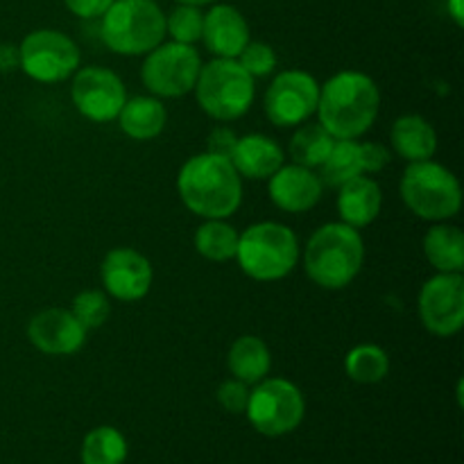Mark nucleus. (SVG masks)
I'll return each instance as SVG.
<instances>
[{
    "instance_id": "obj_28",
    "label": "nucleus",
    "mask_w": 464,
    "mask_h": 464,
    "mask_svg": "<svg viewBox=\"0 0 464 464\" xmlns=\"http://www.w3.org/2000/svg\"><path fill=\"white\" fill-rule=\"evenodd\" d=\"M344 372L352 381L362 385H374L388 376L390 358L376 344H358L344 358Z\"/></svg>"
},
{
    "instance_id": "obj_4",
    "label": "nucleus",
    "mask_w": 464,
    "mask_h": 464,
    "mask_svg": "<svg viewBox=\"0 0 464 464\" xmlns=\"http://www.w3.org/2000/svg\"><path fill=\"white\" fill-rule=\"evenodd\" d=\"M236 261L254 281L285 279L299 263V240L281 222H256L238 234Z\"/></svg>"
},
{
    "instance_id": "obj_8",
    "label": "nucleus",
    "mask_w": 464,
    "mask_h": 464,
    "mask_svg": "<svg viewBox=\"0 0 464 464\" xmlns=\"http://www.w3.org/2000/svg\"><path fill=\"white\" fill-rule=\"evenodd\" d=\"M249 424L267 438L293 433L304 420L306 401L293 381L288 379H263L249 392L247 401Z\"/></svg>"
},
{
    "instance_id": "obj_9",
    "label": "nucleus",
    "mask_w": 464,
    "mask_h": 464,
    "mask_svg": "<svg viewBox=\"0 0 464 464\" xmlns=\"http://www.w3.org/2000/svg\"><path fill=\"white\" fill-rule=\"evenodd\" d=\"M80 48L59 30H34L18 45V68L41 84H59L77 72Z\"/></svg>"
},
{
    "instance_id": "obj_7",
    "label": "nucleus",
    "mask_w": 464,
    "mask_h": 464,
    "mask_svg": "<svg viewBox=\"0 0 464 464\" xmlns=\"http://www.w3.org/2000/svg\"><path fill=\"white\" fill-rule=\"evenodd\" d=\"M193 91L202 111L220 122L243 118L256 95L254 77L236 59L220 57L202 63Z\"/></svg>"
},
{
    "instance_id": "obj_33",
    "label": "nucleus",
    "mask_w": 464,
    "mask_h": 464,
    "mask_svg": "<svg viewBox=\"0 0 464 464\" xmlns=\"http://www.w3.org/2000/svg\"><path fill=\"white\" fill-rule=\"evenodd\" d=\"M362 172L365 175H376L390 163V150L383 143H361Z\"/></svg>"
},
{
    "instance_id": "obj_1",
    "label": "nucleus",
    "mask_w": 464,
    "mask_h": 464,
    "mask_svg": "<svg viewBox=\"0 0 464 464\" xmlns=\"http://www.w3.org/2000/svg\"><path fill=\"white\" fill-rule=\"evenodd\" d=\"M177 190L184 207L204 220H225L243 202V179L234 163L211 152L195 154L181 166Z\"/></svg>"
},
{
    "instance_id": "obj_2",
    "label": "nucleus",
    "mask_w": 464,
    "mask_h": 464,
    "mask_svg": "<svg viewBox=\"0 0 464 464\" xmlns=\"http://www.w3.org/2000/svg\"><path fill=\"white\" fill-rule=\"evenodd\" d=\"M381 109L376 82L361 71H340L320 86L317 116L334 139H358L374 125Z\"/></svg>"
},
{
    "instance_id": "obj_25",
    "label": "nucleus",
    "mask_w": 464,
    "mask_h": 464,
    "mask_svg": "<svg viewBox=\"0 0 464 464\" xmlns=\"http://www.w3.org/2000/svg\"><path fill=\"white\" fill-rule=\"evenodd\" d=\"M195 249L199 256L213 263H225L236 258L238 249V231L225 220H207L195 231Z\"/></svg>"
},
{
    "instance_id": "obj_15",
    "label": "nucleus",
    "mask_w": 464,
    "mask_h": 464,
    "mask_svg": "<svg viewBox=\"0 0 464 464\" xmlns=\"http://www.w3.org/2000/svg\"><path fill=\"white\" fill-rule=\"evenodd\" d=\"M27 338L48 356H72L86 343V329L66 308H45L27 324Z\"/></svg>"
},
{
    "instance_id": "obj_34",
    "label": "nucleus",
    "mask_w": 464,
    "mask_h": 464,
    "mask_svg": "<svg viewBox=\"0 0 464 464\" xmlns=\"http://www.w3.org/2000/svg\"><path fill=\"white\" fill-rule=\"evenodd\" d=\"M236 140H238V136H236L234 130H229V127H216V130L208 134L207 152L231 159V152H234L236 148Z\"/></svg>"
},
{
    "instance_id": "obj_24",
    "label": "nucleus",
    "mask_w": 464,
    "mask_h": 464,
    "mask_svg": "<svg viewBox=\"0 0 464 464\" xmlns=\"http://www.w3.org/2000/svg\"><path fill=\"white\" fill-rule=\"evenodd\" d=\"M322 184L331 188H340L343 184L352 181L353 177L365 175L362 172L361 143L356 139H335L329 157L322 163Z\"/></svg>"
},
{
    "instance_id": "obj_10",
    "label": "nucleus",
    "mask_w": 464,
    "mask_h": 464,
    "mask_svg": "<svg viewBox=\"0 0 464 464\" xmlns=\"http://www.w3.org/2000/svg\"><path fill=\"white\" fill-rule=\"evenodd\" d=\"M199 68L202 59L193 45L170 41L145 54L140 80L154 98H181L195 89Z\"/></svg>"
},
{
    "instance_id": "obj_12",
    "label": "nucleus",
    "mask_w": 464,
    "mask_h": 464,
    "mask_svg": "<svg viewBox=\"0 0 464 464\" xmlns=\"http://www.w3.org/2000/svg\"><path fill=\"white\" fill-rule=\"evenodd\" d=\"M320 84L306 71H284L266 91V116L276 127H299L317 111Z\"/></svg>"
},
{
    "instance_id": "obj_32",
    "label": "nucleus",
    "mask_w": 464,
    "mask_h": 464,
    "mask_svg": "<svg viewBox=\"0 0 464 464\" xmlns=\"http://www.w3.org/2000/svg\"><path fill=\"white\" fill-rule=\"evenodd\" d=\"M216 397H218V403H220L227 412H231V415H240V412L247 411L249 388L247 383H243V381L227 379L220 383Z\"/></svg>"
},
{
    "instance_id": "obj_6",
    "label": "nucleus",
    "mask_w": 464,
    "mask_h": 464,
    "mask_svg": "<svg viewBox=\"0 0 464 464\" xmlns=\"http://www.w3.org/2000/svg\"><path fill=\"white\" fill-rule=\"evenodd\" d=\"M399 190H401L403 204L421 220L447 222L460 213V181L449 168L430 159L408 163Z\"/></svg>"
},
{
    "instance_id": "obj_11",
    "label": "nucleus",
    "mask_w": 464,
    "mask_h": 464,
    "mask_svg": "<svg viewBox=\"0 0 464 464\" xmlns=\"http://www.w3.org/2000/svg\"><path fill=\"white\" fill-rule=\"evenodd\" d=\"M420 320L426 331L451 338L464 326V276L462 272H438L420 290Z\"/></svg>"
},
{
    "instance_id": "obj_21",
    "label": "nucleus",
    "mask_w": 464,
    "mask_h": 464,
    "mask_svg": "<svg viewBox=\"0 0 464 464\" xmlns=\"http://www.w3.org/2000/svg\"><path fill=\"white\" fill-rule=\"evenodd\" d=\"M116 121L122 134L130 136L131 140H152L166 127L168 111L161 100L154 95H136L127 98Z\"/></svg>"
},
{
    "instance_id": "obj_19",
    "label": "nucleus",
    "mask_w": 464,
    "mask_h": 464,
    "mask_svg": "<svg viewBox=\"0 0 464 464\" xmlns=\"http://www.w3.org/2000/svg\"><path fill=\"white\" fill-rule=\"evenodd\" d=\"M381 207H383V190L372 177H353L352 181L340 186L338 213L344 225L362 229L379 218Z\"/></svg>"
},
{
    "instance_id": "obj_36",
    "label": "nucleus",
    "mask_w": 464,
    "mask_h": 464,
    "mask_svg": "<svg viewBox=\"0 0 464 464\" xmlns=\"http://www.w3.org/2000/svg\"><path fill=\"white\" fill-rule=\"evenodd\" d=\"M18 66V48L9 44H0V72L14 71Z\"/></svg>"
},
{
    "instance_id": "obj_14",
    "label": "nucleus",
    "mask_w": 464,
    "mask_h": 464,
    "mask_svg": "<svg viewBox=\"0 0 464 464\" xmlns=\"http://www.w3.org/2000/svg\"><path fill=\"white\" fill-rule=\"evenodd\" d=\"M104 290L118 302H139L152 288L154 272L148 258L131 247H116L100 266Z\"/></svg>"
},
{
    "instance_id": "obj_18",
    "label": "nucleus",
    "mask_w": 464,
    "mask_h": 464,
    "mask_svg": "<svg viewBox=\"0 0 464 464\" xmlns=\"http://www.w3.org/2000/svg\"><path fill=\"white\" fill-rule=\"evenodd\" d=\"M231 163L240 179H270L284 166V150L275 139L266 134H247L236 140Z\"/></svg>"
},
{
    "instance_id": "obj_16",
    "label": "nucleus",
    "mask_w": 464,
    "mask_h": 464,
    "mask_svg": "<svg viewBox=\"0 0 464 464\" xmlns=\"http://www.w3.org/2000/svg\"><path fill=\"white\" fill-rule=\"evenodd\" d=\"M267 181H270L267 184L270 199L285 213L311 211L317 207L324 190L320 175H315L313 168H304L299 163L281 166Z\"/></svg>"
},
{
    "instance_id": "obj_37",
    "label": "nucleus",
    "mask_w": 464,
    "mask_h": 464,
    "mask_svg": "<svg viewBox=\"0 0 464 464\" xmlns=\"http://www.w3.org/2000/svg\"><path fill=\"white\" fill-rule=\"evenodd\" d=\"M447 12L458 27L464 25V0H447Z\"/></svg>"
},
{
    "instance_id": "obj_5",
    "label": "nucleus",
    "mask_w": 464,
    "mask_h": 464,
    "mask_svg": "<svg viewBox=\"0 0 464 464\" xmlns=\"http://www.w3.org/2000/svg\"><path fill=\"white\" fill-rule=\"evenodd\" d=\"M104 45L122 57L148 54L166 39V14L154 0H113L100 27Z\"/></svg>"
},
{
    "instance_id": "obj_20",
    "label": "nucleus",
    "mask_w": 464,
    "mask_h": 464,
    "mask_svg": "<svg viewBox=\"0 0 464 464\" xmlns=\"http://www.w3.org/2000/svg\"><path fill=\"white\" fill-rule=\"evenodd\" d=\"M390 140H392L394 152L406 159L408 163L433 159L435 150H438V134H435L433 125L420 113L399 116L390 131Z\"/></svg>"
},
{
    "instance_id": "obj_31",
    "label": "nucleus",
    "mask_w": 464,
    "mask_h": 464,
    "mask_svg": "<svg viewBox=\"0 0 464 464\" xmlns=\"http://www.w3.org/2000/svg\"><path fill=\"white\" fill-rule=\"evenodd\" d=\"M236 62L256 80V77H267L276 68V53L270 44L263 41H249L243 48V53L236 57Z\"/></svg>"
},
{
    "instance_id": "obj_22",
    "label": "nucleus",
    "mask_w": 464,
    "mask_h": 464,
    "mask_svg": "<svg viewBox=\"0 0 464 464\" xmlns=\"http://www.w3.org/2000/svg\"><path fill=\"white\" fill-rule=\"evenodd\" d=\"M227 365H229L234 379L243 381L247 385H256L258 381H263L270 374V349H267V344L258 335H240L229 347Z\"/></svg>"
},
{
    "instance_id": "obj_27",
    "label": "nucleus",
    "mask_w": 464,
    "mask_h": 464,
    "mask_svg": "<svg viewBox=\"0 0 464 464\" xmlns=\"http://www.w3.org/2000/svg\"><path fill=\"white\" fill-rule=\"evenodd\" d=\"M127 458V440L113 426H98L82 444V464H122Z\"/></svg>"
},
{
    "instance_id": "obj_13",
    "label": "nucleus",
    "mask_w": 464,
    "mask_h": 464,
    "mask_svg": "<svg viewBox=\"0 0 464 464\" xmlns=\"http://www.w3.org/2000/svg\"><path fill=\"white\" fill-rule=\"evenodd\" d=\"M71 98L80 116L91 122H111L127 102V91L121 77L102 66L77 68L72 75Z\"/></svg>"
},
{
    "instance_id": "obj_30",
    "label": "nucleus",
    "mask_w": 464,
    "mask_h": 464,
    "mask_svg": "<svg viewBox=\"0 0 464 464\" xmlns=\"http://www.w3.org/2000/svg\"><path fill=\"white\" fill-rule=\"evenodd\" d=\"M71 313L86 331H95L109 320V315H111V304H109L107 295L100 293V290H82L72 299Z\"/></svg>"
},
{
    "instance_id": "obj_35",
    "label": "nucleus",
    "mask_w": 464,
    "mask_h": 464,
    "mask_svg": "<svg viewBox=\"0 0 464 464\" xmlns=\"http://www.w3.org/2000/svg\"><path fill=\"white\" fill-rule=\"evenodd\" d=\"M113 0H63L68 12L75 14L77 18L84 21H93V18H102V14L111 7Z\"/></svg>"
},
{
    "instance_id": "obj_29",
    "label": "nucleus",
    "mask_w": 464,
    "mask_h": 464,
    "mask_svg": "<svg viewBox=\"0 0 464 464\" xmlns=\"http://www.w3.org/2000/svg\"><path fill=\"white\" fill-rule=\"evenodd\" d=\"M204 12L195 5H177L166 16V34L172 36L177 44L193 45L202 41Z\"/></svg>"
},
{
    "instance_id": "obj_3",
    "label": "nucleus",
    "mask_w": 464,
    "mask_h": 464,
    "mask_svg": "<svg viewBox=\"0 0 464 464\" xmlns=\"http://www.w3.org/2000/svg\"><path fill=\"white\" fill-rule=\"evenodd\" d=\"M365 263V243L358 229L344 222H329L308 238L304 270L324 290H343L352 284Z\"/></svg>"
},
{
    "instance_id": "obj_17",
    "label": "nucleus",
    "mask_w": 464,
    "mask_h": 464,
    "mask_svg": "<svg viewBox=\"0 0 464 464\" xmlns=\"http://www.w3.org/2000/svg\"><path fill=\"white\" fill-rule=\"evenodd\" d=\"M202 41L216 57L236 59L249 44V25L243 14L231 5H213L204 14Z\"/></svg>"
},
{
    "instance_id": "obj_38",
    "label": "nucleus",
    "mask_w": 464,
    "mask_h": 464,
    "mask_svg": "<svg viewBox=\"0 0 464 464\" xmlns=\"http://www.w3.org/2000/svg\"><path fill=\"white\" fill-rule=\"evenodd\" d=\"M175 3L195 5V7H202V5H211V3H216V0H175Z\"/></svg>"
},
{
    "instance_id": "obj_23",
    "label": "nucleus",
    "mask_w": 464,
    "mask_h": 464,
    "mask_svg": "<svg viewBox=\"0 0 464 464\" xmlns=\"http://www.w3.org/2000/svg\"><path fill=\"white\" fill-rule=\"evenodd\" d=\"M426 261L438 272H462L464 267V236L458 227L435 225L424 236Z\"/></svg>"
},
{
    "instance_id": "obj_26",
    "label": "nucleus",
    "mask_w": 464,
    "mask_h": 464,
    "mask_svg": "<svg viewBox=\"0 0 464 464\" xmlns=\"http://www.w3.org/2000/svg\"><path fill=\"white\" fill-rule=\"evenodd\" d=\"M334 143L335 139L320 122L299 125L293 140H290V157H293L295 163L304 168H320L326 161V157H329Z\"/></svg>"
}]
</instances>
